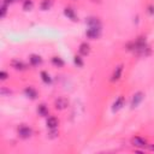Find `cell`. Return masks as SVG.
I'll list each match as a JSON object with an SVG mask.
<instances>
[{
	"label": "cell",
	"mask_w": 154,
	"mask_h": 154,
	"mask_svg": "<svg viewBox=\"0 0 154 154\" xmlns=\"http://www.w3.org/2000/svg\"><path fill=\"white\" fill-rule=\"evenodd\" d=\"M87 23H88L89 27H100V22H99L98 18H89L87 21Z\"/></svg>",
	"instance_id": "obj_15"
},
{
	"label": "cell",
	"mask_w": 154,
	"mask_h": 154,
	"mask_svg": "<svg viewBox=\"0 0 154 154\" xmlns=\"http://www.w3.org/2000/svg\"><path fill=\"white\" fill-rule=\"evenodd\" d=\"M143 98H144V95H143V93L142 92H137V93H135L134 94V96H132V99H131V108H136L141 102H142V100H143Z\"/></svg>",
	"instance_id": "obj_3"
},
{
	"label": "cell",
	"mask_w": 154,
	"mask_h": 154,
	"mask_svg": "<svg viewBox=\"0 0 154 154\" xmlns=\"http://www.w3.org/2000/svg\"><path fill=\"white\" fill-rule=\"evenodd\" d=\"M131 144H132L134 147H137V148H144V147L147 146V142H146V140H143L142 137L135 136V137L131 138Z\"/></svg>",
	"instance_id": "obj_4"
},
{
	"label": "cell",
	"mask_w": 154,
	"mask_h": 154,
	"mask_svg": "<svg viewBox=\"0 0 154 154\" xmlns=\"http://www.w3.org/2000/svg\"><path fill=\"white\" fill-rule=\"evenodd\" d=\"M1 94H3V95H5V94H9V95H10L11 92H10V90H6L5 88H1Z\"/></svg>",
	"instance_id": "obj_23"
},
{
	"label": "cell",
	"mask_w": 154,
	"mask_h": 154,
	"mask_svg": "<svg viewBox=\"0 0 154 154\" xmlns=\"http://www.w3.org/2000/svg\"><path fill=\"white\" fill-rule=\"evenodd\" d=\"M65 16L69 17L71 21H77V16H76L75 11L72 9H70V7H66L65 9Z\"/></svg>",
	"instance_id": "obj_11"
},
{
	"label": "cell",
	"mask_w": 154,
	"mask_h": 154,
	"mask_svg": "<svg viewBox=\"0 0 154 154\" xmlns=\"http://www.w3.org/2000/svg\"><path fill=\"white\" fill-rule=\"evenodd\" d=\"M29 60H30V64H31V65H34V66H36V65H39V64H41V61H42L41 57H40V55H36V54H33V55L29 58Z\"/></svg>",
	"instance_id": "obj_13"
},
{
	"label": "cell",
	"mask_w": 154,
	"mask_h": 154,
	"mask_svg": "<svg viewBox=\"0 0 154 154\" xmlns=\"http://www.w3.org/2000/svg\"><path fill=\"white\" fill-rule=\"evenodd\" d=\"M6 11H7V4H3V6H1V13H0V16L4 17L6 15Z\"/></svg>",
	"instance_id": "obj_21"
},
{
	"label": "cell",
	"mask_w": 154,
	"mask_h": 154,
	"mask_svg": "<svg viewBox=\"0 0 154 154\" xmlns=\"http://www.w3.org/2000/svg\"><path fill=\"white\" fill-rule=\"evenodd\" d=\"M33 0H25L24 1V4H23V10H25V11H29V10H31L33 9Z\"/></svg>",
	"instance_id": "obj_16"
},
{
	"label": "cell",
	"mask_w": 154,
	"mask_h": 154,
	"mask_svg": "<svg viewBox=\"0 0 154 154\" xmlns=\"http://www.w3.org/2000/svg\"><path fill=\"white\" fill-rule=\"evenodd\" d=\"M0 77H1V80H3V81L6 80V78H7V72L1 71V72H0Z\"/></svg>",
	"instance_id": "obj_22"
},
{
	"label": "cell",
	"mask_w": 154,
	"mask_h": 154,
	"mask_svg": "<svg viewBox=\"0 0 154 154\" xmlns=\"http://www.w3.org/2000/svg\"><path fill=\"white\" fill-rule=\"evenodd\" d=\"M58 124H59V122L55 117H48L47 118V126L49 129H55L58 126Z\"/></svg>",
	"instance_id": "obj_9"
},
{
	"label": "cell",
	"mask_w": 154,
	"mask_h": 154,
	"mask_svg": "<svg viewBox=\"0 0 154 154\" xmlns=\"http://www.w3.org/2000/svg\"><path fill=\"white\" fill-rule=\"evenodd\" d=\"M41 77H42V81H43L45 83H51V78H49V75H48L47 72L42 71V72H41Z\"/></svg>",
	"instance_id": "obj_18"
},
{
	"label": "cell",
	"mask_w": 154,
	"mask_h": 154,
	"mask_svg": "<svg viewBox=\"0 0 154 154\" xmlns=\"http://www.w3.org/2000/svg\"><path fill=\"white\" fill-rule=\"evenodd\" d=\"M89 51H90V48H89V45H88V43L83 42V43L80 45V53H81L82 55H87V54L89 53Z\"/></svg>",
	"instance_id": "obj_12"
},
{
	"label": "cell",
	"mask_w": 154,
	"mask_h": 154,
	"mask_svg": "<svg viewBox=\"0 0 154 154\" xmlns=\"http://www.w3.org/2000/svg\"><path fill=\"white\" fill-rule=\"evenodd\" d=\"M123 106H124V98H123V96H119V98L113 102L112 112H118Z\"/></svg>",
	"instance_id": "obj_6"
},
{
	"label": "cell",
	"mask_w": 154,
	"mask_h": 154,
	"mask_svg": "<svg viewBox=\"0 0 154 154\" xmlns=\"http://www.w3.org/2000/svg\"><path fill=\"white\" fill-rule=\"evenodd\" d=\"M11 65H12V67H15L16 70H25V69H27V65H25L23 61H21V60H12V61H11Z\"/></svg>",
	"instance_id": "obj_8"
},
{
	"label": "cell",
	"mask_w": 154,
	"mask_h": 154,
	"mask_svg": "<svg viewBox=\"0 0 154 154\" xmlns=\"http://www.w3.org/2000/svg\"><path fill=\"white\" fill-rule=\"evenodd\" d=\"M52 63H53L54 65H57V66H63V65H64V61H63L60 58H58V57L52 58Z\"/></svg>",
	"instance_id": "obj_19"
},
{
	"label": "cell",
	"mask_w": 154,
	"mask_h": 154,
	"mask_svg": "<svg viewBox=\"0 0 154 154\" xmlns=\"http://www.w3.org/2000/svg\"><path fill=\"white\" fill-rule=\"evenodd\" d=\"M37 112H39V114L40 116H47L48 114V108H47V106L46 105H40L39 107H37Z\"/></svg>",
	"instance_id": "obj_14"
},
{
	"label": "cell",
	"mask_w": 154,
	"mask_h": 154,
	"mask_svg": "<svg viewBox=\"0 0 154 154\" xmlns=\"http://www.w3.org/2000/svg\"><path fill=\"white\" fill-rule=\"evenodd\" d=\"M122 72H123V65H118L116 69H114V71H113V73H112V78H111V81H118L119 78H120V76H122Z\"/></svg>",
	"instance_id": "obj_7"
},
{
	"label": "cell",
	"mask_w": 154,
	"mask_h": 154,
	"mask_svg": "<svg viewBox=\"0 0 154 154\" xmlns=\"http://www.w3.org/2000/svg\"><path fill=\"white\" fill-rule=\"evenodd\" d=\"M54 106H55L57 110H65L69 106V101L65 98H58L54 101Z\"/></svg>",
	"instance_id": "obj_5"
},
{
	"label": "cell",
	"mask_w": 154,
	"mask_h": 154,
	"mask_svg": "<svg viewBox=\"0 0 154 154\" xmlns=\"http://www.w3.org/2000/svg\"><path fill=\"white\" fill-rule=\"evenodd\" d=\"M75 64H76V65H78V66H82V65H83L82 58L78 57V55H76V57H75Z\"/></svg>",
	"instance_id": "obj_20"
},
{
	"label": "cell",
	"mask_w": 154,
	"mask_h": 154,
	"mask_svg": "<svg viewBox=\"0 0 154 154\" xmlns=\"http://www.w3.org/2000/svg\"><path fill=\"white\" fill-rule=\"evenodd\" d=\"M100 34H101L100 27H89V28L87 29V31H86L87 37H89V39H92V40L98 39V37L100 36Z\"/></svg>",
	"instance_id": "obj_2"
},
{
	"label": "cell",
	"mask_w": 154,
	"mask_h": 154,
	"mask_svg": "<svg viewBox=\"0 0 154 154\" xmlns=\"http://www.w3.org/2000/svg\"><path fill=\"white\" fill-rule=\"evenodd\" d=\"M13 1H15V0H4V4H11Z\"/></svg>",
	"instance_id": "obj_24"
},
{
	"label": "cell",
	"mask_w": 154,
	"mask_h": 154,
	"mask_svg": "<svg viewBox=\"0 0 154 154\" xmlns=\"http://www.w3.org/2000/svg\"><path fill=\"white\" fill-rule=\"evenodd\" d=\"M150 149H152V150H154V146H152V147H150Z\"/></svg>",
	"instance_id": "obj_25"
},
{
	"label": "cell",
	"mask_w": 154,
	"mask_h": 154,
	"mask_svg": "<svg viewBox=\"0 0 154 154\" xmlns=\"http://www.w3.org/2000/svg\"><path fill=\"white\" fill-rule=\"evenodd\" d=\"M18 136L21 137V138H29L30 136H31V134H33V130L29 128V126H27V125H24V124H22V125H19L18 126Z\"/></svg>",
	"instance_id": "obj_1"
},
{
	"label": "cell",
	"mask_w": 154,
	"mask_h": 154,
	"mask_svg": "<svg viewBox=\"0 0 154 154\" xmlns=\"http://www.w3.org/2000/svg\"><path fill=\"white\" fill-rule=\"evenodd\" d=\"M52 6V0H43L41 4V9L42 10H48Z\"/></svg>",
	"instance_id": "obj_17"
},
{
	"label": "cell",
	"mask_w": 154,
	"mask_h": 154,
	"mask_svg": "<svg viewBox=\"0 0 154 154\" xmlns=\"http://www.w3.org/2000/svg\"><path fill=\"white\" fill-rule=\"evenodd\" d=\"M24 93H25V95H27L28 98H30V99H35V98L37 96V92H36L34 88H31V87L25 88Z\"/></svg>",
	"instance_id": "obj_10"
}]
</instances>
